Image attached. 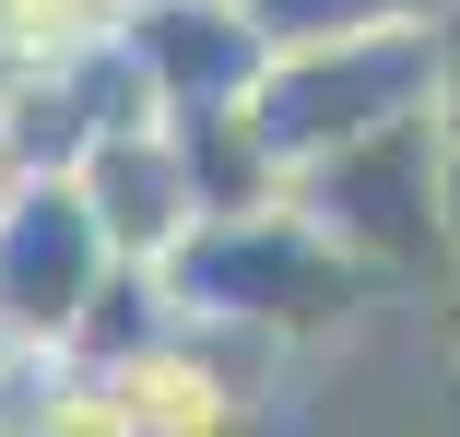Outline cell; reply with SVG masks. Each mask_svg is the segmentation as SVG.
<instances>
[{
	"label": "cell",
	"mask_w": 460,
	"mask_h": 437,
	"mask_svg": "<svg viewBox=\"0 0 460 437\" xmlns=\"http://www.w3.org/2000/svg\"><path fill=\"white\" fill-rule=\"evenodd\" d=\"M165 308L201 319V331L260 343V355H319V343L366 331V308H390V296L366 284L296 201H260V213H213L165 260Z\"/></svg>",
	"instance_id": "1"
},
{
	"label": "cell",
	"mask_w": 460,
	"mask_h": 437,
	"mask_svg": "<svg viewBox=\"0 0 460 437\" xmlns=\"http://www.w3.org/2000/svg\"><path fill=\"white\" fill-rule=\"evenodd\" d=\"M425 107V13H366V24H319V36H284L248 83V119L271 142V165H319L366 130H390Z\"/></svg>",
	"instance_id": "2"
},
{
	"label": "cell",
	"mask_w": 460,
	"mask_h": 437,
	"mask_svg": "<svg viewBox=\"0 0 460 437\" xmlns=\"http://www.w3.org/2000/svg\"><path fill=\"white\" fill-rule=\"evenodd\" d=\"M437 190H448V130H437L425 107L284 178V201H296L378 296H437Z\"/></svg>",
	"instance_id": "3"
},
{
	"label": "cell",
	"mask_w": 460,
	"mask_h": 437,
	"mask_svg": "<svg viewBox=\"0 0 460 437\" xmlns=\"http://www.w3.org/2000/svg\"><path fill=\"white\" fill-rule=\"evenodd\" d=\"M119 272L95 213H83L71 165H36V178H0V343L24 355H59L95 308V284Z\"/></svg>",
	"instance_id": "4"
},
{
	"label": "cell",
	"mask_w": 460,
	"mask_h": 437,
	"mask_svg": "<svg viewBox=\"0 0 460 437\" xmlns=\"http://www.w3.org/2000/svg\"><path fill=\"white\" fill-rule=\"evenodd\" d=\"M107 379L130 402V437H260L271 425V355L236 331H201V319H177Z\"/></svg>",
	"instance_id": "5"
},
{
	"label": "cell",
	"mask_w": 460,
	"mask_h": 437,
	"mask_svg": "<svg viewBox=\"0 0 460 437\" xmlns=\"http://www.w3.org/2000/svg\"><path fill=\"white\" fill-rule=\"evenodd\" d=\"M71 190H83V213H95L107 260H130V272H165V260L201 236V190H190V154H177L165 119L95 130V142L71 154Z\"/></svg>",
	"instance_id": "6"
},
{
	"label": "cell",
	"mask_w": 460,
	"mask_h": 437,
	"mask_svg": "<svg viewBox=\"0 0 460 437\" xmlns=\"http://www.w3.org/2000/svg\"><path fill=\"white\" fill-rule=\"evenodd\" d=\"M119 48L142 71L154 119H190V107H236L260 59H271V24L248 0H130L119 13Z\"/></svg>",
	"instance_id": "7"
},
{
	"label": "cell",
	"mask_w": 460,
	"mask_h": 437,
	"mask_svg": "<svg viewBox=\"0 0 460 437\" xmlns=\"http://www.w3.org/2000/svg\"><path fill=\"white\" fill-rule=\"evenodd\" d=\"M0 437H130V402L83 355H24V343H0Z\"/></svg>",
	"instance_id": "8"
},
{
	"label": "cell",
	"mask_w": 460,
	"mask_h": 437,
	"mask_svg": "<svg viewBox=\"0 0 460 437\" xmlns=\"http://www.w3.org/2000/svg\"><path fill=\"white\" fill-rule=\"evenodd\" d=\"M130 0H0V71H59L119 36Z\"/></svg>",
	"instance_id": "9"
},
{
	"label": "cell",
	"mask_w": 460,
	"mask_h": 437,
	"mask_svg": "<svg viewBox=\"0 0 460 437\" xmlns=\"http://www.w3.org/2000/svg\"><path fill=\"white\" fill-rule=\"evenodd\" d=\"M425 119L460 142V0H437V13H425Z\"/></svg>",
	"instance_id": "10"
},
{
	"label": "cell",
	"mask_w": 460,
	"mask_h": 437,
	"mask_svg": "<svg viewBox=\"0 0 460 437\" xmlns=\"http://www.w3.org/2000/svg\"><path fill=\"white\" fill-rule=\"evenodd\" d=\"M437 331L460 343V142H448V190H437Z\"/></svg>",
	"instance_id": "11"
},
{
	"label": "cell",
	"mask_w": 460,
	"mask_h": 437,
	"mask_svg": "<svg viewBox=\"0 0 460 437\" xmlns=\"http://www.w3.org/2000/svg\"><path fill=\"white\" fill-rule=\"evenodd\" d=\"M437 437H460V343H448V414H437Z\"/></svg>",
	"instance_id": "12"
}]
</instances>
